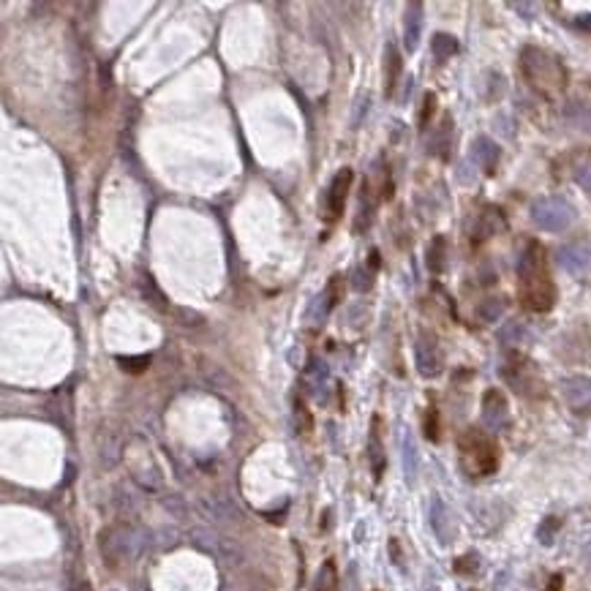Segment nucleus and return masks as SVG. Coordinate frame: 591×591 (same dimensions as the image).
Segmentation results:
<instances>
[{
  "instance_id": "f704fd0d",
  "label": "nucleus",
  "mask_w": 591,
  "mask_h": 591,
  "mask_svg": "<svg viewBox=\"0 0 591 591\" xmlns=\"http://www.w3.org/2000/svg\"><path fill=\"white\" fill-rule=\"evenodd\" d=\"M390 556H393V561L398 564V567H403V558H400V548H398V539H390Z\"/></svg>"
},
{
  "instance_id": "aec40b11",
  "label": "nucleus",
  "mask_w": 591,
  "mask_h": 591,
  "mask_svg": "<svg viewBox=\"0 0 591 591\" xmlns=\"http://www.w3.org/2000/svg\"><path fill=\"white\" fill-rule=\"evenodd\" d=\"M338 586H341L338 567H335L332 558H327V561L319 567V575H316V580H313V591H338Z\"/></svg>"
},
{
  "instance_id": "7ed1b4c3",
  "label": "nucleus",
  "mask_w": 591,
  "mask_h": 591,
  "mask_svg": "<svg viewBox=\"0 0 591 591\" xmlns=\"http://www.w3.org/2000/svg\"><path fill=\"white\" fill-rule=\"evenodd\" d=\"M458 455H461V466L469 477H490L499 469V444L496 439L471 425L463 434L458 436Z\"/></svg>"
},
{
  "instance_id": "f8f14e48",
  "label": "nucleus",
  "mask_w": 591,
  "mask_h": 591,
  "mask_svg": "<svg viewBox=\"0 0 591 591\" xmlns=\"http://www.w3.org/2000/svg\"><path fill=\"white\" fill-rule=\"evenodd\" d=\"M505 229H507L505 213H502L499 208H485L483 213H480L477 224H474L471 240H474V243H485V240H490L493 235H502Z\"/></svg>"
},
{
  "instance_id": "f257e3e1",
  "label": "nucleus",
  "mask_w": 591,
  "mask_h": 591,
  "mask_svg": "<svg viewBox=\"0 0 591 591\" xmlns=\"http://www.w3.org/2000/svg\"><path fill=\"white\" fill-rule=\"evenodd\" d=\"M518 297L531 313H548L556 305V283L539 240H529L518 257Z\"/></svg>"
},
{
  "instance_id": "c9c22d12",
  "label": "nucleus",
  "mask_w": 591,
  "mask_h": 591,
  "mask_svg": "<svg viewBox=\"0 0 591 591\" xmlns=\"http://www.w3.org/2000/svg\"><path fill=\"white\" fill-rule=\"evenodd\" d=\"M561 583H564V578H561V575H553L551 583H548V591H561Z\"/></svg>"
},
{
  "instance_id": "412c9836",
  "label": "nucleus",
  "mask_w": 591,
  "mask_h": 591,
  "mask_svg": "<svg viewBox=\"0 0 591 591\" xmlns=\"http://www.w3.org/2000/svg\"><path fill=\"white\" fill-rule=\"evenodd\" d=\"M505 311H507V300L502 295H490L477 305V316L483 322H499L505 316Z\"/></svg>"
},
{
  "instance_id": "c756f323",
  "label": "nucleus",
  "mask_w": 591,
  "mask_h": 591,
  "mask_svg": "<svg viewBox=\"0 0 591 591\" xmlns=\"http://www.w3.org/2000/svg\"><path fill=\"white\" fill-rule=\"evenodd\" d=\"M403 466H406L409 480H415V474H417V450H415V441L409 436L403 439Z\"/></svg>"
},
{
  "instance_id": "393cba45",
  "label": "nucleus",
  "mask_w": 591,
  "mask_h": 591,
  "mask_svg": "<svg viewBox=\"0 0 591 591\" xmlns=\"http://www.w3.org/2000/svg\"><path fill=\"white\" fill-rule=\"evenodd\" d=\"M558 529H561V518H556V515H548L545 521L539 523L537 539L542 542V545H553V539H556Z\"/></svg>"
},
{
  "instance_id": "0eeeda50",
  "label": "nucleus",
  "mask_w": 591,
  "mask_h": 591,
  "mask_svg": "<svg viewBox=\"0 0 591 591\" xmlns=\"http://www.w3.org/2000/svg\"><path fill=\"white\" fill-rule=\"evenodd\" d=\"M556 261L561 264V270H567V273L575 276V278L586 276V273L591 270V243L586 240V237L564 243L561 248H558Z\"/></svg>"
},
{
  "instance_id": "2f4dec72",
  "label": "nucleus",
  "mask_w": 591,
  "mask_h": 591,
  "mask_svg": "<svg viewBox=\"0 0 591 591\" xmlns=\"http://www.w3.org/2000/svg\"><path fill=\"white\" fill-rule=\"evenodd\" d=\"M305 379L311 384H322L327 382V366L322 363V360H311V366H308V373H305Z\"/></svg>"
},
{
  "instance_id": "2eb2a0df",
  "label": "nucleus",
  "mask_w": 591,
  "mask_h": 591,
  "mask_svg": "<svg viewBox=\"0 0 591 591\" xmlns=\"http://www.w3.org/2000/svg\"><path fill=\"white\" fill-rule=\"evenodd\" d=\"M368 463L373 471V480L379 483L387 466V458H384V444H382V417L371 420V436H368Z\"/></svg>"
},
{
  "instance_id": "a211bd4d",
  "label": "nucleus",
  "mask_w": 591,
  "mask_h": 591,
  "mask_svg": "<svg viewBox=\"0 0 591 591\" xmlns=\"http://www.w3.org/2000/svg\"><path fill=\"white\" fill-rule=\"evenodd\" d=\"M450 521H452L450 510L444 507V502H441L439 496H434V502H431V526H434L436 537H439L441 545H447L452 539V534H455V529H452Z\"/></svg>"
},
{
  "instance_id": "dca6fc26",
  "label": "nucleus",
  "mask_w": 591,
  "mask_h": 591,
  "mask_svg": "<svg viewBox=\"0 0 591 591\" xmlns=\"http://www.w3.org/2000/svg\"><path fill=\"white\" fill-rule=\"evenodd\" d=\"M400 74H403V57H400L395 44H387V50H384V96L387 98L395 96Z\"/></svg>"
},
{
  "instance_id": "5701e85b",
  "label": "nucleus",
  "mask_w": 591,
  "mask_h": 591,
  "mask_svg": "<svg viewBox=\"0 0 591 591\" xmlns=\"http://www.w3.org/2000/svg\"><path fill=\"white\" fill-rule=\"evenodd\" d=\"M431 52L436 60H450L452 55L458 52V38L450 33H434L431 38Z\"/></svg>"
},
{
  "instance_id": "e433bc0d",
  "label": "nucleus",
  "mask_w": 591,
  "mask_h": 591,
  "mask_svg": "<svg viewBox=\"0 0 591 591\" xmlns=\"http://www.w3.org/2000/svg\"><path fill=\"white\" fill-rule=\"evenodd\" d=\"M474 591H477V589H474Z\"/></svg>"
},
{
  "instance_id": "f3484780",
  "label": "nucleus",
  "mask_w": 591,
  "mask_h": 591,
  "mask_svg": "<svg viewBox=\"0 0 591 591\" xmlns=\"http://www.w3.org/2000/svg\"><path fill=\"white\" fill-rule=\"evenodd\" d=\"M447 261H450V243H447L444 235H436L434 240H431V245H428V254H425V267L434 276H444Z\"/></svg>"
},
{
  "instance_id": "b1692460",
  "label": "nucleus",
  "mask_w": 591,
  "mask_h": 591,
  "mask_svg": "<svg viewBox=\"0 0 591 591\" xmlns=\"http://www.w3.org/2000/svg\"><path fill=\"white\" fill-rule=\"evenodd\" d=\"M422 434H425L428 441H439V436H441L439 409H436V406H428V409H425V417H422Z\"/></svg>"
},
{
  "instance_id": "9d476101",
  "label": "nucleus",
  "mask_w": 591,
  "mask_h": 591,
  "mask_svg": "<svg viewBox=\"0 0 591 591\" xmlns=\"http://www.w3.org/2000/svg\"><path fill=\"white\" fill-rule=\"evenodd\" d=\"M561 395L575 415H591V382L586 376H570L561 382Z\"/></svg>"
},
{
  "instance_id": "20e7f679",
  "label": "nucleus",
  "mask_w": 591,
  "mask_h": 591,
  "mask_svg": "<svg viewBox=\"0 0 591 591\" xmlns=\"http://www.w3.org/2000/svg\"><path fill=\"white\" fill-rule=\"evenodd\" d=\"M531 221L542 232H567L575 224V208L564 196H539L531 205Z\"/></svg>"
},
{
  "instance_id": "4be33fe9",
  "label": "nucleus",
  "mask_w": 591,
  "mask_h": 591,
  "mask_svg": "<svg viewBox=\"0 0 591 591\" xmlns=\"http://www.w3.org/2000/svg\"><path fill=\"white\" fill-rule=\"evenodd\" d=\"M450 134H452V118L450 115H444L441 118V125H439V131L434 134V140H431V153L439 158H447L450 156Z\"/></svg>"
},
{
  "instance_id": "f03ea898",
  "label": "nucleus",
  "mask_w": 591,
  "mask_h": 591,
  "mask_svg": "<svg viewBox=\"0 0 591 591\" xmlns=\"http://www.w3.org/2000/svg\"><path fill=\"white\" fill-rule=\"evenodd\" d=\"M521 74L526 82L537 90L539 96H558L564 93V87L570 82V71L558 60L553 52L542 50V47H523L521 50Z\"/></svg>"
},
{
  "instance_id": "bb28decb",
  "label": "nucleus",
  "mask_w": 591,
  "mask_h": 591,
  "mask_svg": "<svg viewBox=\"0 0 591 591\" xmlns=\"http://www.w3.org/2000/svg\"><path fill=\"white\" fill-rule=\"evenodd\" d=\"M480 556L477 553H463L461 558H455V564H452V570L458 575H463V578H471V575L480 573Z\"/></svg>"
},
{
  "instance_id": "1a4fd4ad",
  "label": "nucleus",
  "mask_w": 591,
  "mask_h": 591,
  "mask_svg": "<svg viewBox=\"0 0 591 591\" xmlns=\"http://www.w3.org/2000/svg\"><path fill=\"white\" fill-rule=\"evenodd\" d=\"M483 425L488 431H505L510 425V403H507L505 393L490 387L483 395Z\"/></svg>"
},
{
  "instance_id": "7c9ffc66",
  "label": "nucleus",
  "mask_w": 591,
  "mask_h": 591,
  "mask_svg": "<svg viewBox=\"0 0 591 591\" xmlns=\"http://www.w3.org/2000/svg\"><path fill=\"white\" fill-rule=\"evenodd\" d=\"M434 112H436V93H425V98H422V109H420V131H425L428 125H431V120H434Z\"/></svg>"
},
{
  "instance_id": "ddd939ff",
  "label": "nucleus",
  "mask_w": 591,
  "mask_h": 591,
  "mask_svg": "<svg viewBox=\"0 0 591 591\" xmlns=\"http://www.w3.org/2000/svg\"><path fill=\"white\" fill-rule=\"evenodd\" d=\"M341 297H344V281H341V276H332L330 281H327V286H325V292L319 295V300H316V313L311 316L313 325H319L322 327V322L327 319V313H332V308L341 303Z\"/></svg>"
},
{
  "instance_id": "6e6552de",
  "label": "nucleus",
  "mask_w": 591,
  "mask_h": 591,
  "mask_svg": "<svg viewBox=\"0 0 591 591\" xmlns=\"http://www.w3.org/2000/svg\"><path fill=\"white\" fill-rule=\"evenodd\" d=\"M351 180H354L351 169L344 167L341 172L332 177L330 186H327V193H325V213H322V218H325L327 224H332V221H338V218H341L344 205H347L349 188H351Z\"/></svg>"
},
{
  "instance_id": "473e14b6",
  "label": "nucleus",
  "mask_w": 591,
  "mask_h": 591,
  "mask_svg": "<svg viewBox=\"0 0 591 591\" xmlns=\"http://www.w3.org/2000/svg\"><path fill=\"white\" fill-rule=\"evenodd\" d=\"M295 417L300 420V422H297V428H300L303 434H308V431L313 428V420H311V415H308V409H305V403H303V400H297L295 403Z\"/></svg>"
},
{
  "instance_id": "4468645a",
  "label": "nucleus",
  "mask_w": 591,
  "mask_h": 591,
  "mask_svg": "<svg viewBox=\"0 0 591 591\" xmlns=\"http://www.w3.org/2000/svg\"><path fill=\"white\" fill-rule=\"evenodd\" d=\"M422 3H409L406 6V14H403V47L406 52H415L420 47V35H422V22H425V14H422Z\"/></svg>"
},
{
  "instance_id": "9b49d317",
  "label": "nucleus",
  "mask_w": 591,
  "mask_h": 591,
  "mask_svg": "<svg viewBox=\"0 0 591 591\" xmlns=\"http://www.w3.org/2000/svg\"><path fill=\"white\" fill-rule=\"evenodd\" d=\"M499 158H502V147L490 137H474L469 147V161L474 167H480L483 174H496V167H499Z\"/></svg>"
},
{
  "instance_id": "6ab92c4d",
  "label": "nucleus",
  "mask_w": 591,
  "mask_h": 591,
  "mask_svg": "<svg viewBox=\"0 0 591 591\" xmlns=\"http://www.w3.org/2000/svg\"><path fill=\"white\" fill-rule=\"evenodd\" d=\"M499 341H502V347H507V349H518V347H526V344L531 341V332H529V327H526L523 322L512 319V322H507L505 327L499 330Z\"/></svg>"
},
{
  "instance_id": "72a5a7b5",
  "label": "nucleus",
  "mask_w": 591,
  "mask_h": 591,
  "mask_svg": "<svg viewBox=\"0 0 591 591\" xmlns=\"http://www.w3.org/2000/svg\"><path fill=\"white\" fill-rule=\"evenodd\" d=\"M575 28H578L580 33H589L591 35V14H580V17L575 19Z\"/></svg>"
},
{
  "instance_id": "39448f33",
  "label": "nucleus",
  "mask_w": 591,
  "mask_h": 591,
  "mask_svg": "<svg viewBox=\"0 0 591 591\" xmlns=\"http://www.w3.org/2000/svg\"><path fill=\"white\" fill-rule=\"evenodd\" d=\"M502 379H505L518 395H523V398H537V395L545 393V384L539 379L534 363L526 360V357H521V354H512L505 366H502Z\"/></svg>"
},
{
  "instance_id": "a878e982",
  "label": "nucleus",
  "mask_w": 591,
  "mask_h": 591,
  "mask_svg": "<svg viewBox=\"0 0 591 591\" xmlns=\"http://www.w3.org/2000/svg\"><path fill=\"white\" fill-rule=\"evenodd\" d=\"M150 360H153L150 354H131V357H118V366L125 373H142V371H147Z\"/></svg>"
},
{
  "instance_id": "c85d7f7f",
  "label": "nucleus",
  "mask_w": 591,
  "mask_h": 591,
  "mask_svg": "<svg viewBox=\"0 0 591 591\" xmlns=\"http://www.w3.org/2000/svg\"><path fill=\"white\" fill-rule=\"evenodd\" d=\"M575 180H578V186L591 196V156L580 158V161L575 164Z\"/></svg>"
},
{
  "instance_id": "423d86ee",
  "label": "nucleus",
  "mask_w": 591,
  "mask_h": 591,
  "mask_svg": "<svg viewBox=\"0 0 591 591\" xmlns=\"http://www.w3.org/2000/svg\"><path fill=\"white\" fill-rule=\"evenodd\" d=\"M415 363H417L420 376L425 379H436L444 371V354L439 347V338L431 330H420L415 341Z\"/></svg>"
},
{
  "instance_id": "cd10ccee",
  "label": "nucleus",
  "mask_w": 591,
  "mask_h": 591,
  "mask_svg": "<svg viewBox=\"0 0 591 591\" xmlns=\"http://www.w3.org/2000/svg\"><path fill=\"white\" fill-rule=\"evenodd\" d=\"M373 283H376V270H373L371 264L357 267V273H354V289H357V292H371Z\"/></svg>"
}]
</instances>
